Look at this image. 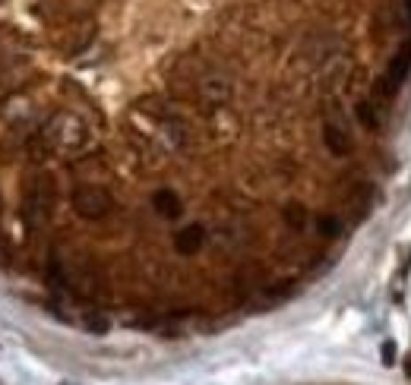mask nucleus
<instances>
[{"label":"nucleus","mask_w":411,"mask_h":385,"mask_svg":"<svg viewBox=\"0 0 411 385\" xmlns=\"http://www.w3.org/2000/svg\"><path fill=\"white\" fill-rule=\"evenodd\" d=\"M411 73V38L405 41L402 48H398V54L389 60V66H386V73L380 76L377 89H373V95H377L380 101H392L396 99V92L402 89V82L408 79Z\"/></svg>","instance_id":"f257e3e1"},{"label":"nucleus","mask_w":411,"mask_h":385,"mask_svg":"<svg viewBox=\"0 0 411 385\" xmlns=\"http://www.w3.org/2000/svg\"><path fill=\"white\" fill-rule=\"evenodd\" d=\"M73 205H76V212H80L82 218L99 221V218H105L108 212H111L114 199L108 196V189H101V187H82V189H76Z\"/></svg>","instance_id":"f03ea898"},{"label":"nucleus","mask_w":411,"mask_h":385,"mask_svg":"<svg viewBox=\"0 0 411 385\" xmlns=\"http://www.w3.org/2000/svg\"><path fill=\"white\" fill-rule=\"evenodd\" d=\"M206 243V231L203 224H187V228L178 231V237H174V249H178L180 256H193L199 253Z\"/></svg>","instance_id":"7ed1b4c3"},{"label":"nucleus","mask_w":411,"mask_h":385,"mask_svg":"<svg viewBox=\"0 0 411 385\" xmlns=\"http://www.w3.org/2000/svg\"><path fill=\"white\" fill-rule=\"evenodd\" d=\"M152 205H155V212H159L161 218H180V212H184L180 196L174 193V189H159V193L152 196Z\"/></svg>","instance_id":"20e7f679"},{"label":"nucleus","mask_w":411,"mask_h":385,"mask_svg":"<svg viewBox=\"0 0 411 385\" xmlns=\"http://www.w3.org/2000/svg\"><path fill=\"white\" fill-rule=\"evenodd\" d=\"M323 139L329 145L332 155H348L352 152V139H348V130H342L338 124H326L323 126Z\"/></svg>","instance_id":"39448f33"},{"label":"nucleus","mask_w":411,"mask_h":385,"mask_svg":"<svg viewBox=\"0 0 411 385\" xmlns=\"http://www.w3.org/2000/svg\"><path fill=\"white\" fill-rule=\"evenodd\" d=\"M354 114H358V120L367 126V130H377L380 126V111L370 99H361L358 105H354Z\"/></svg>","instance_id":"423d86ee"},{"label":"nucleus","mask_w":411,"mask_h":385,"mask_svg":"<svg viewBox=\"0 0 411 385\" xmlns=\"http://www.w3.org/2000/svg\"><path fill=\"white\" fill-rule=\"evenodd\" d=\"M285 221L291 224L294 231H304V224H307V209L304 205H298V203H291L285 209Z\"/></svg>","instance_id":"0eeeda50"},{"label":"nucleus","mask_w":411,"mask_h":385,"mask_svg":"<svg viewBox=\"0 0 411 385\" xmlns=\"http://www.w3.org/2000/svg\"><path fill=\"white\" fill-rule=\"evenodd\" d=\"M317 228H319V234H323V237H338V234H342V221H338L336 215H319L317 218Z\"/></svg>","instance_id":"6e6552de"},{"label":"nucleus","mask_w":411,"mask_h":385,"mask_svg":"<svg viewBox=\"0 0 411 385\" xmlns=\"http://www.w3.org/2000/svg\"><path fill=\"white\" fill-rule=\"evenodd\" d=\"M82 326H86V332H92V335H105L108 328H111V322H108L101 313H89L86 319H82Z\"/></svg>","instance_id":"1a4fd4ad"},{"label":"nucleus","mask_w":411,"mask_h":385,"mask_svg":"<svg viewBox=\"0 0 411 385\" xmlns=\"http://www.w3.org/2000/svg\"><path fill=\"white\" fill-rule=\"evenodd\" d=\"M383 363L386 366L396 363V344H392V341H383Z\"/></svg>","instance_id":"9d476101"},{"label":"nucleus","mask_w":411,"mask_h":385,"mask_svg":"<svg viewBox=\"0 0 411 385\" xmlns=\"http://www.w3.org/2000/svg\"><path fill=\"white\" fill-rule=\"evenodd\" d=\"M405 13H408V20H411V0H405Z\"/></svg>","instance_id":"9b49d317"},{"label":"nucleus","mask_w":411,"mask_h":385,"mask_svg":"<svg viewBox=\"0 0 411 385\" xmlns=\"http://www.w3.org/2000/svg\"><path fill=\"white\" fill-rule=\"evenodd\" d=\"M405 372H408V376H411V357L405 360Z\"/></svg>","instance_id":"f8f14e48"}]
</instances>
